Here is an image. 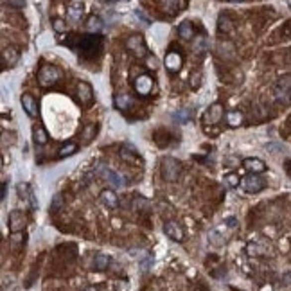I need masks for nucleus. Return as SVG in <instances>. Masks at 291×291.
Instances as JSON below:
<instances>
[{"instance_id":"obj_20","label":"nucleus","mask_w":291,"mask_h":291,"mask_svg":"<svg viewBox=\"0 0 291 291\" xmlns=\"http://www.w3.org/2000/svg\"><path fill=\"white\" fill-rule=\"evenodd\" d=\"M18 194H20L22 200H27L29 205H31V209H38V202H36V198H34V193L31 191V187H29L27 183H20Z\"/></svg>"},{"instance_id":"obj_18","label":"nucleus","mask_w":291,"mask_h":291,"mask_svg":"<svg viewBox=\"0 0 291 291\" xmlns=\"http://www.w3.org/2000/svg\"><path fill=\"white\" fill-rule=\"evenodd\" d=\"M99 200H101V203H103L104 207H108V209H117L119 207V198H117V194H115V191H112V189L101 191Z\"/></svg>"},{"instance_id":"obj_39","label":"nucleus","mask_w":291,"mask_h":291,"mask_svg":"<svg viewBox=\"0 0 291 291\" xmlns=\"http://www.w3.org/2000/svg\"><path fill=\"white\" fill-rule=\"evenodd\" d=\"M156 65H158V61H156V58L147 56V67H149V69H153V71H155Z\"/></svg>"},{"instance_id":"obj_6","label":"nucleus","mask_w":291,"mask_h":291,"mask_svg":"<svg viewBox=\"0 0 291 291\" xmlns=\"http://www.w3.org/2000/svg\"><path fill=\"white\" fill-rule=\"evenodd\" d=\"M241 189L248 194H257L263 189H266V180L259 174H248V176L241 178Z\"/></svg>"},{"instance_id":"obj_3","label":"nucleus","mask_w":291,"mask_h":291,"mask_svg":"<svg viewBox=\"0 0 291 291\" xmlns=\"http://www.w3.org/2000/svg\"><path fill=\"white\" fill-rule=\"evenodd\" d=\"M160 173L165 182H178L180 174H182V164L173 156H167L160 164Z\"/></svg>"},{"instance_id":"obj_7","label":"nucleus","mask_w":291,"mask_h":291,"mask_svg":"<svg viewBox=\"0 0 291 291\" xmlns=\"http://www.w3.org/2000/svg\"><path fill=\"white\" fill-rule=\"evenodd\" d=\"M126 49L130 52H133L137 58H147V45H146L142 34H132V36L128 38Z\"/></svg>"},{"instance_id":"obj_10","label":"nucleus","mask_w":291,"mask_h":291,"mask_svg":"<svg viewBox=\"0 0 291 291\" xmlns=\"http://www.w3.org/2000/svg\"><path fill=\"white\" fill-rule=\"evenodd\" d=\"M164 234L169 237V239L176 241V243H182L185 239V232H183L182 225L178 221H165L164 223Z\"/></svg>"},{"instance_id":"obj_42","label":"nucleus","mask_w":291,"mask_h":291,"mask_svg":"<svg viewBox=\"0 0 291 291\" xmlns=\"http://www.w3.org/2000/svg\"><path fill=\"white\" fill-rule=\"evenodd\" d=\"M225 223L230 226V228H234V226H235V218H228V219H225Z\"/></svg>"},{"instance_id":"obj_23","label":"nucleus","mask_w":291,"mask_h":291,"mask_svg":"<svg viewBox=\"0 0 291 291\" xmlns=\"http://www.w3.org/2000/svg\"><path fill=\"white\" fill-rule=\"evenodd\" d=\"M218 31L221 34H230L234 31V24H232V20L228 18V14H221L219 20H218Z\"/></svg>"},{"instance_id":"obj_16","label":"nucleus","mask_w":291,"mask_h":291,"mask_svg":"<svg viewBox=\"0 0 291 291\" xmlns=\"http://www.w3.org/2000/svg\"><path fill=\"white\" fill-rule=\"evenodd\" d=\"M243 167L246 171H250V174H261L266 171V164L261 158H244Z\"/></svg>"},{"instance_id":"obj_22","label":"nucleus","mask_w":291,"mask_h":291,"mask_svg":"<svg viewBox=\"0 0 291 291\" xmlns=\"http://www.w3.org/2000/svg\"><path fill=\"white\" fill-rule=\"evenodd\" d=\"M103 27H104V24H103V20H101V16H95V14L88 16V20H86V24H85V29L90 34H99L103 31Z\"/></svg>"},{"instance_id":"obj_11","label":"nucleus","mask_w":291,"mask_h":291,"mask_svg":"<svg viewBox=\"0 0 291 291\" xmlns=\"http://www.w3.org/2000/svg\"><path fill=\"white\" fill-rule=\"evenodd\" d=\"M67 16L71 22H81L83 16H85V4L79 2V0H72L67 5Z\"/></svg>"},{"instance_id":"obj_2","label":"nucleus","mask_w":291,"mask_h":291,"mask_svg":"<svg viewBox=\"0 0 291 291\" xmlns=\"http://www.w3.org/2000/svg\"><path fill=\"white\" fill-rule=\"evenodd\" d=\"M94 173L97 174V176H101L103 180H106V182L112 185V187L115 189H124L126 187V176L121 173H117V171H113L110 165L106 164H97L95 165Z\"/></svg>"},{"instance_id":"obj_43","label":"nucleus","mask_w":291,"mask_h":291,"mask_svg":"<svg viewBox=\"0 0 291 291\" xmlns=\"http://www.w3.org/2000/svg\"><path fill=\"white\" fill-rule=\"evenodd\" d=\"M86 291H97V288H88Z\"/></svg>"},{"instance_id":"obj_32","label":"nucleus","mask_w":291,"mask_h":291,"mask_svg":"<svg viewBox=\"0 0 291 291\" xmlns=\"http://www.w3.org/2000/svg\"><path fill=\"white\" fill-rule=\"evenodd\" d=\"M22 243H24V235L20 234V232H18V234H11V248L18 250Z\"/></svg>"},{"instance_id":"obj_33","label":"nucleus","mask_w":291,"mask_h":291,"mask_svg":"<svg viewBox=\"0 0 291 291\" xmlns=\"http://www.w3.org/2000/svg\"><path fill=\"white\" fill-rule=\"evenodd\" d=\"M225 183L228 185V187H237V185L241 183V182H239V176H237L235 173L226 174V176H225Z\"/></svg>"},{"instance_id":"obj_24","label":"nucleus","mask_w":291,"mask_h":291,"mask_svg":"<svg viewBox=\"0 0 291 291\" xmlns=\"http://www.w3.org/2000/svg\"><path fill=\"white\" fill-rule=\"evenodd\" d=\"M178 36L182 38V40H193L194 38V27L189 20H185V22H182V24L178 25Z\"/></svg>"},{"instance_id":"obj_5","label":"nucleus","mask_w":291,"mask_h":291,"mask_svg":"<svg viewBox=\"0 0 291 291\" xmlns=\"http://www.w3.org/2000/svg\"><path fill=\"white\" fill-rule=\"evenodd\" d=\"M61 74L58 71V67L54 65H43L40 71H38V85L43 86V88H49V86L56 85L60 81Z\"/></svg>"},{"instance_id":"obj_15","label":"nucleus","mask_w":291,"mask_h":291,"mask_svg":"<svg viewBox=\"0 0 291 291\" xmlns=\"http://www.w3.org/2000/svg\"><path fill=\"white\" fill-rule=\"evenodd\" d=\"M187 0H182V2H180V0H167V2H165V0H162V2H158V5L160 7H162V11H164V13H167V14H171V16H174V14L178 13V11H183L185 9V7H187Z\"/></svg>"},{"instance_id":"obj_8","label":"nucleus","mask_w":291,"mask_h":291,"mask_svg":"<svg viewBox=\"0 0 291 291\" xmlns=\"http://www.w3.org/2000/svg\"><path fill=\"white\" fill-rule=\"evenodd\" d=\"M75 95H77V101H79L81 106H92L94 103V88L90 83L86 81H79L77 86H75Z\"/></svg>"},{"instance_id":"obj_38","label":"nucleus","mask_w":291,"mask_h":291,"mask_svg":"<svg viewBox=\"0 0 291 291\" xmlns=\"http://www.w3.org/2000/svg\"><path fill=\"white\" fill-rule=\"evenodd\" d=\"M174 117H176V119H182V122H185L189 119V110H183V112L174 113Z\"/></svg>"},{"instance_id":"obj_26","label":"nucleus","mask_w":291,"mask_h":291,"mask_svg":"<svg viewBox=\"0 0 291 291\" xmlns=\"http://www.w3.org/2000/svg\"><path fill=\"white\" fill-rule=\"evenodd\" d=\"M226 124L230 128H237L243 124V113L237 112V110H230L226 112Z\"/></svg>"},{"instance_id":"obj_1","label":"nucleus","mask_w":291,"mask_h":291,"mask_svg":"<svg viewBox=\"0 0 291 291\" xmlns=\"http://www.w3.org/2000/svg\"><path fill=\"white\" fill-rule=\"evenodd\" d=\"M63 43L88 60H94L95 56L103 52V36L101 34H83V36L71 34Z\"/></svg>"},{"instance_id":"obj_35","label":"nucleus","mask_w":291,"mask_h":291,"mask_svg":"<svg viewBox=\"0 0 291 291\" xmlns=\"http://www.w3.org/2000/svg\"><path fill=\"white\" fill-rule=\"evenodd\" d=\"M194 52H198V54H202L203 51H205V38H196V42H194Z\"/></svg>"},{"instance_id":"obj_37","label":"nucleus","mask_w":291,"mask_h":291,"mask_svg":"<svg viewBox=\"0 0 291 291\" xmlns=\"http://www.w3.org/2000/svg\"><path fill=\"white\" fill-rule=\"evenodd\" d=\"M202 74H200V72H198L196 75H193V83H191V86H193V88H198V86L202 85Z\"/></svg>"},{"instance_id":"obj_29","label":"nucleus","mask_w":291,"mask_h":291,"mask_svg":"<svg viewBox=\"0 0 291 291\" xmlns=\"http://www.w3.org/2000/svg\"><path fill=\"white\" fill-rule=\"evenodd\" d=\"M95 133H97V124H86L85 130L81 132V139H83V144H88V142L95 137Z\"/></svg>"},{"instance_id":"obj_30","label":"nucleus","mask_w":291,"mask_h":291,"mask_svg":"<svg viewBox=\"0 0 291 291\" xmlns=\"http://www.w3.org/2000/svg\"><path fill=\"white\" fill-rule=\"evenodd\" d=\"M110 264V257L106 254H97L94 257V268L95 270H99V272H103V270H106Z\"/></svg>"},{"instance_id":"obj_31","label":"nucleus","mask_w":291,"mask_h":291,"mask_svg":"<svg viewBox=\"0 0 291 291\" xmlns=\"http://www.w3.org/2000/svg\"><path fill=\"white\" fill-rule=\"evenodd\" d=\"M52 29L56 31V33H67V22L65 20H61V18H56V20H52Z\"/></svg>"},{"instance_id":"obj_4","label":"nucleus","mask_w":291,"mask_h":291,"mask_svg":"<svg viewBox=\"0 0 291 291\" xmlns=\"http://www.w3.org/2000/svg\"><path fill=\"white\" fill-rule=\"evenodd\" d=\"M273 95H275V99L282 104L291 103V74L279 77L277 83L273 85Z\"/></svg>"},{"instance_id":"obj_14","label":"nucleus","mask_w":291,"mask_h":291,"mask_svg":"<svg viewBox=\"0 0 291 291\" xmlns=\"http://www.w3.org/2000/svg\"><path fill=\"white\" fill-rule=\"evenodd\" d=\"M20 61V51L16 47H5L2 51V65L4 69H13L16 63Z\"/></svg>"},{"instance_id":"obj_40","label":"nucleus","mask_w":291,"mask_h":291,"mask_svg":"<svg viewBox=\"0 0 291 291\" xmlns=\"http://www.w3.org/2000/svg\"><path fill=\"white\" fill-rule=\"evenodd\" d=\"M7 5H11V7H24L25 2H14V0H9V2H5Z\"/></svg>"},{"instance_id":"obj_34","label":"nucleus","mask_w":291,"mask_h":291,"mask_svg":"<svg viewBox=\"0 0 291 291\" xmlns=\"http://www.w3.org/2000/svg\"><path fill=\"white\" fill-rule=\"evenodd\" d=\"M63 207V196L61 194H56V196L52 198V202H51V211L52 212H58Z\"/></svg>"},{"instance_id":"obj_9","label":"nucleus","mask_w":291,"mask_h":291,"mask_svg":"<svg viewBox=\"0 0 291 291\" xmlns=\"http://www.w3.org/2000/svg\"><path fill=\"white\" fill-rule=\"evenodd\" d=\"M153 77H151L149 74H141L139 77H137L135 81H133V88H135V92L139 95H142V97H147V95L153 92Z\"/></svg>"},{"instance_id":"obj_17","label":"nucleus","mask_w":291,"mask_h":291,"mask_svg":"<svg viewBox=\"0 0 291 291\" xmlns=\"http://www.w3.org/2000/svg\"><path fill=\"white\" fill-rule=\"evenodd\" d=\"M20 103H22V108L25 110V113H27L29 117H36L38 115V103H36V99H34L33 95L24 94L22 97H20Z\"/></svg>"},{"instance_id":"obj_27","label":"nucleus","mask_w":291,"mask_h":291,"mask_svg":"<svg viewBox=\"0 0 291 291\" xmlns=\"http://www.w3.org/2000/svg\"><path fill=\"white\" fill-rule=\"evenodd\" d=\"M77 151V144L75 142H67L65 146H61L60 151H58V158H67V156H72Z\"/></svg>"},{"instance_id":"obj_41","label":"nucleus","mask_w":291,"mask_h":291,"mask_svg":"<svg viewBox=\"0 0 291 291\" xmlns=\"http://www.w3.org/2000/svg\"><path fill=\"white\" fill-rule=\"evenodd\" d=\"M5 196H7V182L2 183V200H5Z\"/></svg>"},{"instance_id":"obj_12","label":"nucleus","mask_w":291,"mask_h":291,"mask_svg":"<svg viewBox=\"0 0 291 291\" xmlns=\"http://www.w3.org/2000/svg\"><path fill=\"white\" fill-rule=\"evenodd\" d=\"M25 223H27V219H25V214L22 211L9 212V230L13 232V234H18V232L24 230Z\"/></svg>"},{"instance_id":"obj_13","label":"nucleus","mask_w":291,"mask_h":291,"mask_svg":"<svg viewBox=\"0 0 291 291\" xmlns=\"http://www.w3.org/2000/svg\"><path fill=\"white\" fill-rule=\"evenodd\" d=\"M165 69H167V72H171V74H176V72L182 69V63H183V58L180 52L176 51H169L167 54H165Z\"/></svg>"},{"instance_id":"obj_21","label":"nucleus","mask_w":291,"mask_h":291,"mask_svg":"<svg viewBox=\"0 0 291 291\" xmlns=\"http://www.w3.org/2000/svg\"><path fill=\"white\" fill-rule=\"evenodd\" d=\"M113 104H115V108L117 110H130L135 104V101H133L132 95H128V94H117L115 95V99H113Z\"/></svg>"},{"instance_id":"obj_36","label":"nucleus","mask_w":291,"mask_h":291,"mask_svg":"<svg viewBox=\"0 0 291 291\" xmlns=\"http://www.w3.org/2000/svg\"><path fill=\"white\" fill-rule=\"evenodd\" d=\"M135 16L139 20H142V22H144V25H149L151 24V20L147 18V16H146L144 11H142V9H135Z\"/></svg>"},{"instance_id":"obj_25","label":"nucleus","mask_w":291,"mask_h":291,"mask_svg":"<svg viewBox=\"0 0 291 291\" xmlns=\"http://www.w3.org/2000/svg\"><path fill=\"white\" fill-rule=\"evenodd\" d=\"M33 139H34V142H36L38 146H45L49 142V135H47V132H45V128L43 126H34L33 128Z\"/></svg>"},{"instance_id":"obj_44","label":"nucleus","mask_w":291,"mask_h":291,"mask_svg":"<svg viewBox=\"0 0 291 291\" xmlns=\"http://www.w3.org/2000/svg\"><path fill=\"white\" fill-rule=\"evenodd\" d=\"M288 5H290V7H291V2H290V4H288Z\"/></svg>"},{"instance_id":"obj_19","label":"nucleus","mask_w":291,"mask_h":291,"mask_svg":"<svg viewBox=\"0 0 291 291\" xmlns=\"http://www.w3.org/2000/svg\"><path fill=\"white\" fill-rule=\"evenodd\" d=\"M221 117H223V106L219 103L212 104L211 108L205 112V121L211 122V124H218L221 121Z\"/></svg>"},{"instance_id":"obj_28","label":"nucleus","mask_w":291,"mask_h":291,"mask_svg":"<svg viewBox=\"0 0 291 291\" xmlns=\"http://www.w3.org/2000/svg\"><path fill=\"white\" fill-rule=\"evenodd\" d=\"M121 156H122V160H128V162H137L139 153H137V149L133 147L132 144H126L121 149Z\"/></svg>"}]
</instances>
